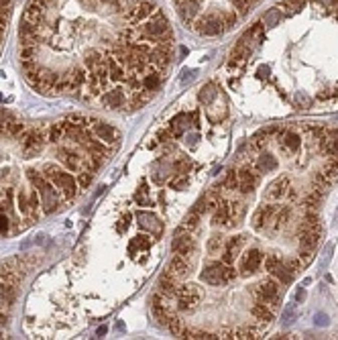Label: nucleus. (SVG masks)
<instances>
[{
	"label": "nucleus",
	"mask_w": 338,
	"mask_h": 340,
	"mask_svg": "<svg viewBox=\"0 0 338 340\" xmlns=\"http://www.w3.org/2000/svg\"><path fill=\"white\" fill-rule=\"evenodd\" d=\"M336 133L267 127L241 147L175 229L151 295L159 328L179 338H259L269 328L322 239L338 151L322 153Z\"/></svg>",
	"instance_id": "1"
},
{
	"label": "nucleus",
	"mask_w": 338,
	"mask_h": 340,
	"mask_svg": "<svg viewBox=\"0 0 338 340\" xmlns=\"http://www.w3.org/2000/svg\"><path fill=\"white\" fill-rule=\"evenodd\" d=\"M231 119L210 80L179 98L147 133L73 253L35 281L25 308L31 336H59L96 322L159 269L175 229L208 175Z\"/></svg>",
	"instance_id": "2"
},
{
	"label": "nucleus",
	"mask_w": 338,
	"mask_h": 340,
	"mask_svg": "<svg viewBox=\"0 0 338 340\" xmlns=\"http://www.w3.org/2000/svg\"><path fill=\"white\" fill-rule=\"evenodd\" d=\"M19 65L41 96L135 112L169 78L175 31L159 0H27Z\"/></svg>",
	"instance_id": "3"
},
{
	"label": "nucleus",
	"mask_w": 338,
	"mask_h": 340,
	"mask_svg": "<svg viewBox=\"0 0 338 340\" xmlns=\"http://www.w3.org/2000/svg\"><path fill=\"white\" fill-rule=\"evenodd\" d=\"M121 141L123 129L98 115L27 119L0 108V239L76 204Z\"/></svg>",
	"instance_id": "4"
},
{
	"label": "nucleus",
	"mask_w": 338,
	"mask_h": 340,
	"mask_svg": "<svg viewBox=\"0 0 338 340\" xmlns=\"http://www.w3.org/2000/svg\"><path fill=\"white\" fill-rule=\"evenodd\" d=\"M224 80L293 110L338 106V0H279L239 37Z\"/></svg>",
	"instance_id": "5"
},
{
	"label": "nucleus",
	"mask_w": 338,
	"mask_h": 340,
	"mask_svg": "<svg viewBox=\"0 0 338 340\" xmlns=\"http://www.w3.org/2000/svg\"><path fill=\"white\" fill-rule=\"evenodd\" d=\"M263 0H171L179 23L196 37L216 39L231 33Z\"/></svg>",
	"instance_id": "6"
},
{
	"label": "nucleus",
	"mask_w": 338,
	"mask_h": 340,
	"mask_svg": "<svg viewBox=\"0 0 338 340\" xmlns=\"http://www.w3.org/2000/svg\"><path fill=\"white\" fill-rule=\"evenodd\" d=\"M43 259L45 257L41 253H27L0 261V336L9 332L23 295V285L27 283L29 275L35 273V269L41 267Z\"/></svg>",
	"instance_id": "7"
},
{
	"label": "nucleus",
	"mask_w": 338,
	"mask_h": 340,
	"mask_svg": "<svg viewBox=\"0 0 338 340\" xmlns=\"http://www.w3.org/2000/svg\"><path fill=\"white\" fill-rule=\"evenodd\" d=\"M13 9H15V0H0V51H3L9 25L13 19Z\"/></svg>",
	"instance_id": "8"
}]
</instances>
